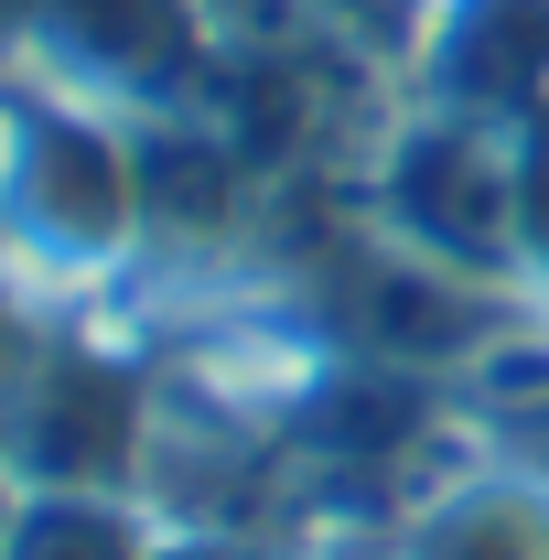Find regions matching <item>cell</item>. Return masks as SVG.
<instances>
[{
  "label": "cell",
  "instance_id": "1",
  "mask_svg": "<svg viewBox=\"0 0 549 560\" xmlns=\"http://www.w3.org/2000/svg\"><path fill=\"white\" fill-rule=\"evenodd\" d=\"M0 259L33 280H119L140 259L130 119L75 108L55 86H0Z\"/></svg>",
  "mask_w": 549,
  "mask_h": 560
},
{
  "label": "cell",
  "instance_id": "2",
  "mask_svg": "<svg viewBox=\"0 0 549 560\" xmlns=\"http://www.w3.org/2000/svg\"><path fill=\"white\" fill-rule=\"evenodd\" d=\"M355 206L399 248L442 259V270H475L528 302V280H517V130L431 108V97H399L388 130L355 162Z\"/></svg>",
  "mask_w": 549,
  "mask_h": 560
},
{
  "label": "cell",
  "instance_id": "8",
  "mask_svg": "<svg viewBox=\"0 0 549 560\" xmlns=\"http://www.w3.org/2000/svg\"><path fill=\"white\" fill-rule=\"evenodd\" d=\"M302 11L335 33L344 55H366L377 75H399V86H410L420 44H431V22H442V0H302Z\"/></svg>",
  "mask_w": 549,
  "mask_h": 560
},
{
  "label": "cell",
  "instance_id": "3",
  "mask_svg": "<svg viewBox=\"0 0 549 560\" xmlns=\"http://www.w3.org/2000/svg\"><path fill=\"white\" fill-rule=\"evenodd\" d=\"M11 75L140 130V119H173V108L206 97L215 22L206 0H33Z\"/></svg>",
  "mask_w": 549,
  "mask_h": 560
},
{
  "label": "cell",
  "instance_id": "9",
  "mask_svg": "<svg viewBox=\"0 0 549 560\" xmlns=\"http://www.w3.org/2000/svg\"><path fill=\"white\" fill-rule=\"evenodd\" d=\"M517 280H528V313L549 324V108L517 119Z\"/></svg>",
  "mask_w": 549,
  "mask_h": 560
},
{
  "label": "cell",
  "instance_id": "5",
  "mask_svg": "<svg viewBox=\"0 0 549 560\" xmlns=\"http://www.w3.org/2000/svg\"><path fill=\"white\" fill-rule=\"evenodd\" d=\"M410 97L495 119V130L539 119L549 108V0H442V22L410 66Z\"/></svg>",
  "mask_w": 549,
  "mask_h": 560
},
{
  "label": "cell",
  "instance_id": "6",
  "mask_svg": "<svg viewBox=\"0 0 549 560\" xmlns=\"http://www.w3.org/2000/svg\"><path fill=\"white\" fill-rule=\"evenodd\" d=\"M410 560H549V495L464 486L410 528Z\"/></svg>",
  "mask_w": 549,
  "mask_h": 560
},
{
  "label": "cell",
  "instance_id": "10",
  "mask_svg": "<svg viewBox=\"0 0 549 560\" xmlns=\"http://www.w3.org/2000/svg\"><path fill=\"white\" fill-rule=\"evenodd\" d=\"M151 560H248V550H226V539H162Z\"/></svg>",
  "mask_w": 549,
  "mask_h": 560
},
{
  "label": "cell",
  "instance_id": "7",
  "mask_svg": "<svg viewBox=\"0 0 549 560\" xmlns=\"http://www.w3.org/2000/svg\"><path fill=\"white\" fill-rule=\"evenodd\" d=\"M0 560H151L140 517L119 495H66V486H22L11 528H0Z\"/></svg>",
  "mask_w": 549,
  "mask_h": 560
},
{
  "label": "cell",
  "instance_id": "11",
  "mask_svg": "<svg viewBox=\"0 0 549 560\" xmlns=\"http://www.w3.org/2000/svg\"><path fill=\"white\" fill-rule=\"evenodd\" d=\"M11 506H22V495H11V464H0V528H11Z\"/></svg>",
  "mask_w": 549,
  "mask_h": 560
},
{
  "label": "cell",
  "instance_id": "4",
  "mask_svg": "<svg viewBox=\"0 0 549 560\" xmlns=\"http://www.w3.org/2000/svg\"><path fill=\"white\" fill-rule=\"evenodd\" d=\"M0 464L22 486H66V495H119L151 464V388L130 355L55 335L33 346L22 388L0 399Z\"/></svg>",
  "mask_w": 549,
  "mask_h": 560
}]
</instances>
